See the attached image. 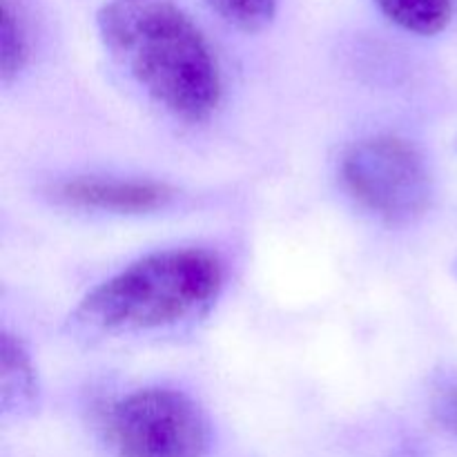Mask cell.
<instances>
[{"mask_svg":"<svg viewBox=\"0 0 457 457\" xmlns=\"http://www.w3.org/2000/svg\"><path fill=\"white\" fill-rule=\"evenodd\" d=\"M0 79L12 83L29 61V27L18 0H0Z\"/></svg>","mask_w":457,"mask_h":457,"instance_id":"cell-8","label":"cell"},{"mask_svg":"<svg viewBox=\"0 0 457 457\" xmlns=\"http://www.w3.org/2000/svg\"><path fill=\"white\" fill-rule=\"evenodd\" d=\"M38 404V379L25 346L13 335L0 337V406L4 415L22 418Z\"/></svg>","mask_w":457,"mask_h":457,"instance_id":"cell-6","label":"cell"},{"mask_svg":"<svg viewBox=\"0 0 457 457\" xmlns=\"http://www.w3.org/2000/svg\"><path fill=\"white\" fill-rule=\"evenodd\" d=\"M228 25L241 31L263 29L272 22L277 12V0H205Z\"/></svg>","mask_w":457,"mask_h":457,"instance_id":"cell-9","label":"cell"},{"mask_svg":"<svg viewBox=\"0 0 457 457\" xmlns=\"http://www.w3.org/2000/svg\"><path fill=\"white\" fill-rule=\"evenodd\" d=\"M379 12L402 29L418 36H436L453 16V0H375Z\"/></svg>","mask_w":457,"mask_h":457,"instance_id":"cell-7","label":"cell"},{"mask_svg":"<svg viewBox=\"0 0 457 457\" xmlns=\"http://www.w3.org/2000/svg\"><path fill=\"white\" fill-rule=\"evenodd\" d=\"M119 457H208L210 424L190 395L174 388H138L114 402L103 420Z\"/></svg>","mask_w":457,"mask_h":457,"instance_id":"cell-3","label":"cell"},{"mask_svg":"<svg viewBox=\"0 0 457 457\" xmlns=\"http://www.w3.org/2000/svg\"><path fill=\"white\" fill-rule=\"evenodd\" d=\"M52 199L65 208L112 214H147L165 208L174 190L159 181L110 177H76L56 183Z\"/></svg>","mask_w":457,"mask_h":457,"instance_id":"cell-5","label":"cell"},{"mask_svg":"<svg viewBox=\"0 0 457 457\" xmlns=\"http://www.w3.org/2000/svg\"><path fill=\"white\" fill-rule=\"evenodd\" d=\"M101 43L134 83L177 119L201 123L221 103V71L204 31L177 0H105Z\"/></svg>","mask_w":457,"mask_h":457,"instance_id":"cell-1","label":"cell"},{"mask_svg":"<svg viewBox=\"0 0 457 457\" xmlns=\"http://www.w3.org/2000/svg\"><path fill=\"white\" fill-rule=\"evenodd\" d=\"M451 270H453V275H455V279H457V254H455L453 263H451Z\"/></svg>","mask_w":457,"mask_h":457,"instance_id":"cell-11","label":"cell"},{"mask_svg":"<svg viewBox=\"0 0 457 457\" xmlns=\"http://www.w3.org/2000/svg\"><path fill=\"white\" fill-rule=\"evenodd\" d=\"M348 195L388 223H406L427 212L431 174L413 143L370 137L353 143L339 165Z\"/></svg>","mask_w":457,"mask_h":457,"instance_id":"cell-4","label":"cell"},{"mask_svg":"<svg viewBox=\"0 0 457 457\" xmlns=\"http://www.w3.org/2000/svg\"><path fill=\"white\" fill-rule=\"evenodd\" d=\"M436 418L445 428L457 436V384L442 393L436 402Z\"/></svg>","mask_w":457,"mask_h":457,"instance_id":"cell-10","label":"cell"},{"mask_svg":"<svg viewBox=\"0 0 457 457\" xmlns=\"http://www.w3.org/2000/svg\"><path fill=\"white\" fill-rule=\"evenodd\" d=\"M221 284L223 266L208 250L152 253L85 295L74 321L94 333L163 328L212 302Z\"/></svg>","mask_w":457,"mask_h":457,"instance_id":"cell-2","label":"cell"}]
</instances>
